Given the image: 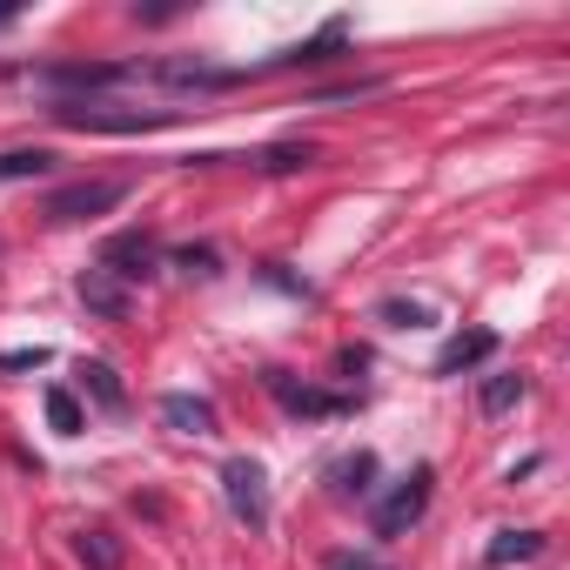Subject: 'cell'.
<instances>
[{
    "label": "cell",
    "instance_id": "cell-1",
    "mask_svg": "<svg viewBox=\"0 0 570 570\" xmlns=\"http://www.w3.org/2000/svg\"><path fill=\"white\" fill-rule=\"evenodd\" d=\"M430 483H436V470H430V463H416L410 476H396V483L383 490V503L370 510V523H376V537H383V543H396V537H410V530H416V517L430 510Z\"/></svg>",
    "mask_w": 570,
    "mask_h": 570
},
{
    "label": "cell",
    "instance_id": "cell-2",
    "mask_svg": "<svg viewBox=\"0 0 570 570\" xmlns=\"http://www.w3.org/2000/svg\"><path fill=\"white\" fill-rule=\"evenodd\" d=\"M55 121L61 128H95V135H148L161 121H175L168 108L141 115V108H108V101H55Z\"/></svg>",
    "mask_w": 570,
    "mask_h": 570
},
{
    "label": "cell",
    "instance_id": "cell-3",
    "mask_svg": "<svg viewBox=\"0 0 570 570\" xmlns=\"http://www.w3.org/2000/svg\"><path fill=\"white\" fill-rule=\"evenodd\" d=\"M121 202H128V181H68V188H55L41 202V215L48 222H95V215H108Z\"/></svg>",
    "mask_w": 570,
    "mask_h": 570
},
{
    "label": "cell",
    "instance_id": "cell-4",
    "mask_svg": "<svg viewBox=\"0 0 570 570\" xmlns=\"http://www.w3.org/2000/svg\"><path fill=\"white\" fill-rule=\"evenodd\" d=\"M222 497H228V510H235L248 530H268V476H262L255 456H228V463H222Z\"/></svg>",
    "mask_w": 570,
    "mask_h": 570
},
{
    "label": "cell",
    "instance_id": "cell-5",
    "mask_svg": "<svg viewBox=\"0 0 570 570\" xmlns=\"http://www.w3.org/2000/svg\"><path fill=\"white\" fill-rule=\"evenodd\" d=\"M155 262H161V242H155L148 228H128V235H115V242L101 248V262H95V268H108L115 282H128V289H135V282H148V275H155Z\"/></svg>",
    "mask_w": 570,
    "mask_h": 570
},
{
    "label": "cell",
    "instance_id": "cell-6",
    "mask_svg": "<svg viewBox=\"0 0 570 570\" xmlns=\"http://www.w3.org/2000/svg\"><path fill=\"white\" fill-rule=\"evenodd\" d=\"M135 68H121V61H55V68H35V81L41 88H55L61 101L68 95H88V88H115V81H128Z\"/></svg>",
    "mask_w": 570,
    "mask_h": 570
},
{
    "label": "cell",
    "instance_id": "cell-7",
    "mask_svg": "<svg viewBox=\"0 0 570 570\" xmlns=\"http://www.w3.org/2000/svg\"><path fill=\"white\" fill-rule=\"evenodd\" d=\"M262 383H268V396L289 410V416H343V410H350V396H330V390H316V383H296L289 370H268Z\"/></svg>",
    "mask_w": 570,
    "mask_h": 570
},
{
    "label": "cell",
    "instance_id": "cell-8",
    "mask_svg": "<svg viewBox=\"0 0 570 570\" xmlns=\"http://www.w3.org/2000/svg\"><path fill=\"white\" fill-rule=\"evenodd\" d=\"M75 296H81L88 316H101V323H128V309H135V289H128V282H115L108 268H81V275H75Z\"/></svg>",
    "mask_w": 570,
    "mask_h": 570
},
{
    "label": "cell",
    "instance_id": "cell-9",
    "mask_svg": "<svg viewBox=\"0 0 570 570\" xmlns=\"http://www.w3.org/2000/svg\"><path fill=\"white\" fill-rule=\"evenodd\" d=\"M497 356V330H456L443 350H436V376H463V370H476V363H490Z\"/></svg>",
    "mask_w": 570,
    "mask_h": 570
},
{
    "label": "cell",
    "instance_id": "cell-10",
    "mask_svg": "<svg viewBox=\"0 0 570 570\" xmlns=\"http://www.w3.org/2000/svg\"><path fill=\"white\" fill-rule=\"evenodd\" d=\"M161 423L181 430V436H215V403L208 396H188V390H168L161 396Z\"/></svg>",
    "mask_w": 570,
    "mask_h": 570
},
{
    "label": "cell",
    "instance_id": "cell-11",
    "mask_svg": "<svg viewBox=\"0 0 570 570\" xmlns=\"http://www.w3.org/2000/svg\"><path fill=\"white\" fill-rule=\"evenodd\" d=\"M343 41H350V21H323V35H309V41H296V48H282L268 68H303V61H336L343 55Z\"/></svg>",
    "mask_w": 570,
    "mask_h": 570
},
{
    "label": "cell",
    "instance_id": "cell-12",
    "mask_svg": "<svg viewBox=\"0 0 570 570\" xmlns=\"http://www.w3.org/2000/svg\"><path fill=\"white\" fill-rule=\"evenodd\" d=\"M155 81H168V88H235L242 75L235 68H208V61H161V68H148Z\"/></svg>",
    "mask_w": 570,
    "mask_h": 570
},
{
    "label": "cell",
    "instance_id": "cell-13",
    "mask_svg": "<svg viewBox=\"0 0 570 570\" xmlns=\"http://www.w3.org/2000/svg\"><path fill=\"white\" fill-rule=\"evenodd\" d=\"M248 168H262V175H303V168H316V148L309 141H268V148H255V155H242Z\"/></svg>",
    "mask_w": 570,
    "mask_h": 570
},
{
    "label": "cell",
    "instance_id": "cell-14",
    "mask_svg": "<svg viewBox=\"0 0 570 570\" xmlns=\"http://www.w3.org/2000/svg\"><path fill=\"white\" fill-rule=\"evenodd\" d=\"M537 550H543V537H537V530H497V537H490V550H483V563H490V570H510V563H530Z\"/></svg>",
    "mask_w": 570,
    "mask_h": 570
},
{
    "label": "cell",
    "instance_id": "cell-15",
    "mask_svg": "<svg viewBox=\"0 0 570 570\" xmlns=\"http://www.w3.org/2000/svg\"><path fill=\"white\" fill-rule=\"evenodd\" d=\"M330 483H336V497H370V490H376V456H370V450L343 456V463L330 470Z\"/></svg>",
    "mask_w": 570,
    "mask_h": 570
},
{
    "label": "cell",
    "instance_id": "cell-16",
    "mask_svg": "<svg viewBox=\"0 0 570 570\" xmlns=\"http://www.w3.org/2000/svg\"><path fill=\"white\" fill-rule=\"evenodd\" d=\"M523 396H530V383H523V376H517V370H510V376H490V383H483V396H476V403H483V416H510V410H517V403H523Z\"/></svg>",
    "mask_w": 570,
    "mask_h": 570
},
{
    "label": "cell",
    "instance_id": "cell-17",
    "mask_svg": "<svg viewBox=\"0 0 570 570\" xmlns=\"http://www.w3.org/2000/svg\"><path fill=\"white\" fill-rule=\"evenodd\" d=\"M75 557H81L88 570H121V537H108V530H81V537H75Z\"/></svg>",
    "mask_w": 570,
    "mask_h": 570
},
{
    "label": "cell",
    "instance_id": "cell-18",
    "mask_svg": "<svg viewBox=\"0 0 570 570\" xmlns=\"http://www.w3.org/2000/svg\"><path fill=\"white\" fill-rule=\"evenodd\" d=\"M48 168H55L48 148H8V155H0V181H35V175H48Z\"/></svg>",
    "mask_w": 570,
    "mask_h": 570
},
{
    "label": "cell",
    "instance_id": "cell-19",
    "mask_svg": "<svg viewBox=\"0 0 570 570\" xmlns=\"http://www.w3.org/2000/svg\"><path fill=\"white\" fill-rule=\"evenodd\" d=\"M48 430H55V436H81V430H88L75 390H48Z\"/></svg>",
    "mask_w": 570,
    "mask_h": 570
},
{
    "label": "cell",
    "instance_id": "cell-20",
    "mask_svg": "<svg viewBox=\"0 0 570 570\" xmlns=\"http://www.w3.org/2000/svg\"><path fill=\"white\" fill-rule=\"evenodd\" d=\"M81 390H88V396H95V403H101V410H121V403H128V396H121V383H115V370H108V363H81Z\"/></svg>",
    "mask_w": 570,
    "mask_h": 570
},
{
    "label": "cell",
    "instance_id": "cell-21",
    "mask_svg": "<svg viewBox=\"0 0 570 570\" xmlns=\"http://www.w3.org/2000/svg\"><path fill=\"white\" fill-rule=\"evenodd\" d=\"M175 268L195 275V282H208V275H222V255H215L208 242H188V248H175Z\"/></svg>",
    "mask_w": 570,
    "mask_h": 570
},
{
    "label": "cell",
    "instance_id": "cell-22",
    "mask_svg": "<svg viewBox=\"0 0 570 570\" xmlns=\"http://www.w3.org/2000/svg\"><path fill=\"white\" fill-rule=\"evenodd\" d=\"M55 350L48 343H28V350H0V376H28V370H48Z\"/></svg>",
    "mask_w": 570,
    "mask_h": 570
},
{
    "label": "cell",
    "instance_id": "cell-23",
    "mask_svg": "<svg viewBox=\"0 0 570 570\" xmlns=\"http://www.w3.org/2000/svg\"><path fill=\"white\" fill-rule=\"evenodd\" d=\"M376 316H383L390 330H423V323H430V309H423V303H383Z\"/></svg>",
    "mask_w": 570,
    "mask_h": 570
},
{
    "label": "cell",
    "instance_id": "cell-24",
    "mask_svg": "<svg viewBox=\"0 0 570 570\" xmlns=\"http://www.w3.org/2000/svg\"><path fill=\"white\" fill-rule=\"evenodd\" d=\"M330 570H376V557H356V550H330Z\"/></svg>",
    "mask_w": 570,
    "mask_h": 570
},
{
    "label": "cell",
    "instance_id": "cell-25",
    "mask_svg": "<svg viewBox=\"0 0 570 570\" xmlns=\"http://www.w3.org/2000/svg\"><path fill=\"white\" fill-rule=\"evenodd\" d=\"M21 21V8H0V28H14Z\"/></svg>",
    "mask_w": 570,
    "mask_h": 570
}]
</instances>
